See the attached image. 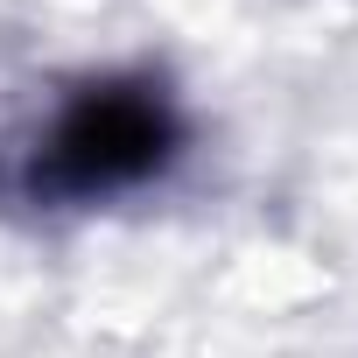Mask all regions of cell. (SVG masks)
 Instances as JSON below:
<instances>
[{
	"mask_svg": "<svg viewBox=\"0 0 358 358\" xmlns=\"http://www.w3.org/2000/svg\"><path fill=\"white\" fill-rule=\"evenodd\" d=\"M176 148H183V127H176V106L162 99V85L113 78L71 99V113L36 155L29 183L43 197H106V190L148 183L155 169H169Z\"/></svg>",
	"mask_w": 358,
	"mask_h": 358,
	"instance_id": "cell-1",
	"label": "cell"
}]
</instances>
